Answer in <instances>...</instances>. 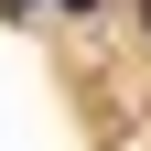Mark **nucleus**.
Wrapping results in <instances>:
<instances>
[{"mask_svg":"<svg viewBox=\"0 0 151 151\" xmlns=\"http://www.w3.org/2000/svg\"><path fill=\"white\" fill-rule=\"evenodd\" d=\"M65 11H97V0H65Z\"/></svg>","mask_w":151,"mask_h":151,"instance_id":"obj_1","label":"nucleus"},{"mask_svg":"<svg viewBox=\"0 0 151 151\" xmlns=\"http://www.w3.org/2000/svg\"><path fill=\"white\" fill-rule=\"evenodd\" d=\"M0 11H32V0H0Z\"/></svg>","mask_w":151,"mask_h":151,"instance_id":"obj_2","label":"nucleus"}]
</instances>
